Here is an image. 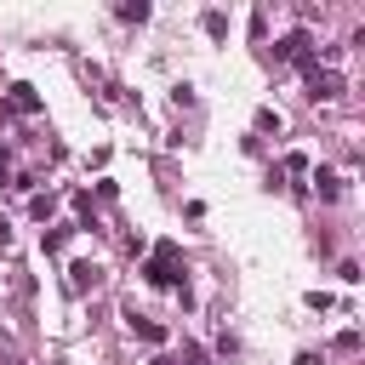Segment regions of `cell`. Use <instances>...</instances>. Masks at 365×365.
Here are the masks:
<instances>
[{
  "label": "cell",
  "instance_id": "cell-10",
  "mask_svg": "<svg viewBox=\"0 0 365 365\" xmlns=\"http://www.w3.org/2000/svg\"><path fill=\"white\" fill-rule=\"evenodd\" d=\"M0 189H6V154H0Z\"/></svg>",
  "mask_w": 365,
  "mask_h": 365
},
{
  "label": "cell",
  "instance_id": "cell-1",
  "mask_svg": "<svg viewBox=\"0 0 365 365\" xmlns=\"http://www.w3.org/2000/svg\"><path fill=\"white\" fill-rule=\"evenodd\" d=\"M143 280H149V286H177V246H154Z\"/></svg>",
  "mask_w": 365,
  "mask_h": 365
},
{
  "label": "cell",
  "instance_id": "cell-5",
  "mask_svg": "<svg viewBox=\"0 0 365 365\" xmlns=\"http://www.w3.org/2000/svg\"><path fill=\"white\" fill-rule=\"evenodd\" d=\"M314 189H319V194H326V200H337V194H343V177H337V171H326V166H319V171H314Z\"/></svg>",
  "mask_w": 365,
  "mask_h": 365
},
{
  "label": "cell",
  "instance_id": "cell-4",
  "mask_svg": "<svg viewBox=\"0 0 365 365\" xmlns=\"http://www.w3.org/2000/svg\"><path fill=\"white\" fill-rule=\"evenodd\" d=\"M98 280H103V274H98V263H74V268H69V286H74V291H91Z\"/></svg>",
  "mask_w": 365,
  "mask_h": 365
},
{
  "label": "cell",
  "instance_id": "cell-9",
  "mask_svg": "<svg viewBox=\"0 0 365 365\" xmlns=\"http://www.w3.org/2000/svg\"><path fill=\"white\" fill-rule=\"evenodd\" d=\"M206 34H228V18L223 12H206Z\"/></svg>",
  "mask_w": 365,
  "mask_h": 365
},
{
  "label": "cell",
  "instance_id": "cell-8",
  "mask_svg": "<svg viewBox=\"0 0 365 365\" xmlns=\"http://www.w3.org/2000/svg\"><path fill=\"white\" fill-rule=\"evenodd\" d=\"M63 240H69V228H46V234H40L46 251H63Z\"/></svg>",
  "mask_w": 365,
  "mask_h": 365
},
{
  "label": "cell",
  "instance_id": "cell-7",
  "mask_svg": "<svg viewBox=\"0 0 365 365\" xmlns=\"http://www.w3.org/2000/svg\"><path fill=\"white\" fill-rule=\"evenodd\" d=\"M131 331H137V337H143V343H160V337H166V331L154 326V319H137V314H131Z\"/></svg>",
  "mask_w": 365,
  "mask_h": 365
},
{
  "label": "cell",
  "instance_id": "cell-3",
  "mask_svg": "<svg viewBox=\"0 0 365 365\" xmlns=\"http://www.w3.org/2000/svg\"><path fill=\"white\" fill-rule=\"evenodd\" d=\"M274 58H286V63H308V34H303V29L286 34L280 46H274Z\"/></svg>",
  "mask_w": 365,
  "mask_h": 365
},
{
  "label": "cell",
  "instance_id": "cell-6",
  "mask_svg": "<svg viewBox=\"0 0 365 365\" xmlns=\"http://www.w3.org/2000/svg\"><path fill=\"white\" fill-rule=\"evenodd\" d=\"M12 109H23V114H34V109H40V98H34V86H23V80L12 86Z\"/></svg>",
  "mask_w": 365,
  "mask_h": 365
},
{
  "label": "cell",
  "instance_id": "cell-2",
  "mask_svg": "<svg viewBox=\"0 0 365 365\" xmlns=\"http://www.w3.org/2000/svg\"><path fill=\"white\" fill-rule=\"evenodd\" d=\"M308 98H343V74L337 69H308Z\"/></svg>",
  "mask_w": 365,
  "mask_h": 365
}]
</instances>
